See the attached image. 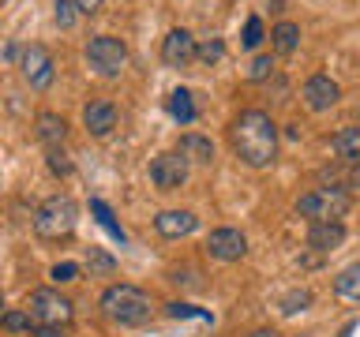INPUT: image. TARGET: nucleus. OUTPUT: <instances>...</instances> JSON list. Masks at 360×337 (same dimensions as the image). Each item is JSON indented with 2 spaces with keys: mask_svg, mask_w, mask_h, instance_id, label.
I'll use <instances>...</instances> for the list:
<instances>
[{
  "mask_svg": "<svg viewBox=\"0 0 360 337\" xmlns=\"http://www.w3.org/2000/svg\"><path fill=\"white\" fill-rule=\"evenodd\" d=\"M188 161L180 157V150H165L150 161V184L158 191H180L188 184Z\"/></svg>",
  "mask_w": 360,
  "mask_h": 337,
  "instance_id": "nucleus-8",
  "label": "nucleus"
},
{
  "mask_svg": "<svg viewBox=\"0 0 360 337\" xmlns=\"http://www.w3.org/2000/svg\"><path fill=\"white\" fill-rule=\"evenodd\" d=\"M165 311L173 315V319H195V315H202V311H195V308H191V303H180V300H173Z\"/></svg>",
  "mask_w": 360,
  "mask_h": 337,
  "instance_id": "nucleus-31",
  "label": "nucleus"
},
{
  "mask_svg": "<svg viewBox=\"0 0 360 337\" xmlns=\"http://www.w3.org/2000/svg\"><path fill=\"white\" fill-rule=\"evenodd\" d=\"M0 330H8V333H34V322H30L27 311H4V315H0Z\"/></svg>",
  "mask_w": 360,
  "mask_h": 337,
  "instance_id": "nucleus-25",
  "label": "nucleus"
},
{
  "mask_svg": "<svg viewBox=\"0 0 360 337\" xmlns=\"http://www.w3.org/2000/svg\"><path fill=\"white\" fill-rule=\"evenodd\" d=\"M101 4H105V0H75L79 15H98V11H101Z\"/></svg>",
  "mask_w": 360,
  "mask_h": 337,
  "instance_id": "nucleus-32",
  "label": "nucleus"
},
{
  "mask_svg": "<svg viewBox=\"0 0 360 337\" xmlns=\"http://www.w3.org/2000/svg\"><path fill=\"white\" fill-rule=\"evenodd\" d=\"M75 15H79L75 0H53V19H56V27H60V30H72Z\"/></svg>",
  "mask_w": 360,
  "mask_h": 337,
  "instance_id": "nucleus-29",
  "label": "nucleus"
},
{
  "mask_svg": "<svg viewBox=\"0 0 360 337\" xmlns=\"http://www.w3.org/2000/svg\"><path fill=\"white\" fill-rule=\"evenodd\" d=\"M248 337H281L278 330H255V333H248Z\"/></svg>",
  "mask_w": 360,
  "mask_h": 337,
  "instance_id": "nucleus-34",
  "label": "nucleus"
},
{
  "mask_svg": "<svg viewBox=\"0 0 360 337\" xmlns=\"http://www.w3.org/2000/svg\"><path fill=\"white\" fill-rule=\"evenodd\" d=\"M86 270H90V277H112L117 274V258L109 251H101V247H86Z\"/></svg>",
  "mask_w": 360,
  "mask_h": 337,
  "instance_id": "nucleus-22",
  "label": "nucleus"
},
{
  "mask_svg": "<svg viewBox=\"0 0 360 337\" xmlns=\"http://www.w3.org/2000/svg\"><path fill=\"white\" fill-rule=\"evenodd\" d=\"M221 56H225V41H221V38H210V41H202V45L195 41V60H199L202 67H214Z\"/></svg>",
  "mask_w": 360,
  "mask_h": 337,
  "instance_id": "nucleus-23",
  "label": "nucleus"
},
{
  "mask_svg": "<svg viewBox=\"0 0 360 337\" xmlns=\"http://www.w3.org/2000/svg\"><path fill=\"white\" fill-rule=\"evenodd\" d=\"M45 165H49L53 176H72V168H75L64 146H56V150H45Z\"/></svg>",
  "mask_w": 360,
  "mask_h": 337,
  "instance_id": "nucleus-27",
  "label": "nucleus"
},
{
  "mask_svg": "<svg viewBox=\"0 0 360 337\" xmlns=\"http://www.w3.org/2000/svg\"><path fill=\"white\" fill-rule=\"evenodd\" d=\"M19 72L22 79L34 86V90H49L53 86V75H56V64H53V53L45 45H27L19 56Z\"/></svg>",
  "mask_w": 360,
  "mask_h": 337,
  "instance_id": "nucleus-7",
  "label": "nucleus"
},
{
  "mask_svg": "<svg viewBox=\"0 0 360 337\" xmlns=\"http://www.w3.org/2000/svg\"><path fill=\"white\" fill-rule=\"evenodd\" d=\"M244 75H248V83H266V79L274 75V56H270V53H259L255 60L248 64Z\"/></svg>",
  "mask_w": 360,
  "mask_h": 337,
  "instance_id": "nucleus-24",
  "label": "nucleus"
},
{
  "mask_svg": "<svg viewBox=\"0 0 360 337\" xmlns=\"http://www.w3.org/2000/svg\"><path fill=\"white\" fill-rule=\"evenodd\" d=\"M117 124H120V112H117V105H112L109 98H98V101H90V105L83 109V128L94 135V139L112 135Z\"/></svg>",
  "mask_w": 360,
  "mask_h": 337,
  "instance_id": "nucleus-12",
  "label": "nucleus"
},
{
  "mask_svg": "<svg viewBox=\"0 0 360 337\" xmlns=\"http://www.w3.org/2000/svg\"><path fill=\"white\" fill-rule=\"evenodd\" d=\"M86 64L101 79H117L124 72V64H128V45L120 38H112V34H94L86 41Z\"/></svg>",
  "mask_w": 360,
  "mask_h": 337,
  "instance_id": "nucleus-6",
  "label": "nucleus"
},
{
  "mask_svg": "<svg viewBox=\"0 0 360 337\" xmlns=\"http://www.w3.org/2000/svg\"><path fill=\"white\" fill-rule=\"evenodd\" d=\"M27 315H30L34 330H72L75 308L56 289H34L27 300Z\"/></svg>",
  "mask_w": 360,
  "mask_h": 337,
  "instance_id": "nucleus-4",
  "label": "nucleus"
},
{
  "mask_svg": "<svg viewBox=\"0 0 360 337\" xmlns=\"http://www.w3.org/2000/svg\"><path fill=\"white\" fill-rule=\"evenodd\" d=\"M79 225V202L72 195H49L34 210V236L38 240H68Z\"/></svg>",
  "mask_w": 360,
  "mask_h": 337,
  "instance_id": "nucleus-3",
  "label": "nucleus"
},
{
  "mask_svg": "<svg viewBox=\"0 0 360 337\" xmlns=\"http://www.w3.org/2000/svg\"><path fill=\"white\" fill-rule=\"evenodd\" d=\"M180 157H184L188 165H210L214 161V143L207 139V135H195V131H188V135H180Z\"/></svg>",
  "mask_w": 360,
  "mask_h": 337,
  "instance_id": "nucleus-16",
  "label": "nucleus"
},
{
  "mask_svg": "<svg viewBox=\"0 0 360 337\" xmlns=\"http://www.w3.org/2000/svg\"><path fill=\"white\" fill-rule=\"evenodd\" d=\"M34 135H38V143L45 146V150H56V146H64L68 139V120L60 117V112H38L34 117Z\"/></svg>",
  "mask_w": 360,
  "mask_h": 337,
  "instance_id": "nucleus-15",
  "label": "nucleus"
},
{
  "mask_svg": "<svg viewBox=\"0 0 360 337\" xmlns=\"http://www.w3.org/2000/svg\"><path fill=\"white\" fill-rule=\"evenodd\" d=\"M207 255L214 263H240L248 255V236L240 229H233V225H221V229H214L207 236Z\"/></svg>",
  "mask_w": 360,
  "mask_h": 337,
  "instance_id": "nucleus-9",
  "label": "nucleus"
},
{
  "mask_svg": "<svg viewBox=\"0 0 360 337\" xmlns=\"http://www.w3.org/2000/svg\"><path fill=\"white\" fill-rule=\"evenodd\" d=\"M90 213H98L101 229H109V236H112V240H120V244H124V229H120L117 221H112V210L105 206V202H101V199H90Z\"/></svg>",
  "mask_w": 360,
  "mask_h": 337,
  "instance_id": "nucleus-26",
  "label": "nucleus"
},
{
  "mask_svg": "<svg viewBox=\"0 0 360 337\" xmlns=\"http://www.w3.org/2000/svg\"><path fill=\"white\" fill-rule=\"evenodd\" d=\"M79 274H83V266H79V263H56V266H49V281H53V285H68V281H75Z\"/></svg>",
  "mask_w": 360,
  "mask_h": 337,
  "instance_id": "nucleus-30",
  "label": "nucleus"
},
{
  "mask_svg": "<svg viewBox=\"0 0 360 337\" xmlns=\"http://www.w3.org/2000/svg\"><path fill=\"white\" fill-rule=\"evenodd\" d=\"M330 146L342 165H360V128H342L330 139Z\"/></svg>",
  "mask_w": 360,
  "mask_h": 337,
  "instance_id": "nucleus-19",
  "label": "nucleus"
},
{
  "mask_svg": "<svg viewBox=\"0 0 360 337\" xmlns=\"http://www.w3.org/2000/svg\"><path fill=\"white\" fill-rule=\"evenodd\" d=\"M311 289H289L285 296L278 300V311L285 315V319H292V315H300V311H308L311 308Z\"/></svg>",
  "mask_w": 360,
  "mask_h": 337,
  "instance_id": "nucleus-21",
  "label": "nucleus"
},
{
  "mask_svg": "<svg viewBox=\"0 0 360 337\" xmlns=\"http://www.w3.org/2000/svg\"><path fill=\"white\" fill-rule=\"evenodd\" d=\"M101 315L112 322V326H124V330H131V326H146L154 315V300L146 296V292L139 285H109L105 292H101L98 300Z\"/></svg>",
  "mask_w": 360,
  "mask_h": 337,
  "instance_id": "nucleus-2",
  "label": "nucleus"
},
{
  "mask_svg": "<svg viewBox=\"0 0 360 337\" xmlns=\"http://www.w3.org/2000/svg\"><path fill=\"white\" fill-rule=\"evenodd\" d=\"M270 49H274L278 56H289V53H297V45H300V27L297 22H289V19H281L270 27Z\"/></svg>",
  "mask_w": 360,
  "mask_h": 337,
  "instance_id": "nucleus-17",
  "label": "nucleus"
},
{
  "mask_svg": "<svg viewBox=\"0 0 360 337\" xmlns=\"http://www.w3.org/2000/svg\"><path fill=\"white\" fill-rule=\"evenodd\" d=\"M236 161L248 168H270L278 161V124L266 109H244L229 128Z\"/></svg>",
  "mask_w": 360,
  "mask_h": 337,
  "instance_id": "nucleus-1",
  "label": "nucleus"
},
{
  "mask_svg": "<svg viewBox=\"0 0 360 337\" xmlns=\"http://www.w3.org/2000/svg\"><path fill=\"white\" fill-rule=\"evenodd\" d=\"M266 41V30H263V19H259V15H252V19H248L244 22V34H240V45H244V49H259V45H263Z\"/></svg>",
  "mask_w": 360,
  "mask_h": 337,
  "instance_id": "nucleus-28",
  "label": "nucleus"
},
{
  "mask_svg": "<svg viewBox=\"0 0 360 337\" xmlns=\"http://www.w3.org/2000/svg\"><path fill=\"white\" fill-rule=\"evenodd\" d=\"M154 229H158V236H165V240H184V236H191L199 229V218L191 210H162L154 218Z\"/></svg>",
  "mask_w": 360,
  "mask_h": 337,
  "instance_id": "nucleus-13",
  "label": "nucleus"
},
{
  "mask_svg": "<svg viewBox=\"0 0 360 337\" xmlns=\"http://www.w3.org/2000/svg\"><path fill=\"white\" fill-rule=\"evenodd\" d=\"M169 117H173L176 124H191V120L199 117V112H195V101H191V90L176 86L173 94H169Z\"/></svg>",
  "mask_w": 360,
  "mask_h": 337,
  "instance_id": "nucleus-20",
  "label": "nucleus"
},
{
  "mask_svg": "<svg viewBox=\"0 0 360 337\" xmlns=\"http://www.w3.org/2000/svg\"><path fill=\"white\" fill-rule=\"evenodd\" d=\"M345 225L342 221H315L311 229H308V247L315 255H330V251H338V247L345 244Z\"/></svg>",
  "mask_w": 360,
  "mask_h": 337,
  "instance_id": "nucleus-14",
  "label": "nucleus"
},
{
  "mask_svg": "<svg viewBox=\"0 0 360 337\" xmlns=\"http://www.w3.org/2000/svg\"><path fill=\"white\" fill-rule=\"evenodd\" d=\"M0 315H4V292H0Z\"/></svg>",
  "mask_w": 360,
  "mask_h": 337,
  "instance_id": "nucleus-35",
  "label": "nucleus"
},
{
  "mask_svg": "<svg viewBox=\"0 0 360 337\" xmlns=\"http://www.w3.org/2000/svg\"><path fill=\"white\" fill-rule=\"evenodd\" d=\"M34 337H72V330H34Z\"/></svg>",
  "mask_w": 360,
  "mask_h": 337,
  "instance_id": "nucleus-33",
  "label": "nucleus"
},
{
  "mask_svg": "<svg viewBox=\"0 0 360 337\" xmlns=\"http://www.w3.org/2000/svg\"><path fill=\"white\" fill-rule=\"evenodd\" d=\"M191 60H195V38H191V30L173 27L162 38V64L165 67H188Z\"/></svg>",
  "mask_w": 360,
  "mask_h": 337,
  "instance_id": "nucleus-11",
  "label": "nucleus"
},
{
  "mask_svg": "<svg viewBox=\"0 0 360 337\" xmlns=\"http://www.w3.org/2000/svg\"><path fill=\"white\" fill-rule=\"evenodd\" d=\"M300 98H304V105H308L311 112H326V109H334V105H338V98H342V86H338L330 75H323V72H319V75L304 79Z\"/></svg>",
  "mask_w": 360,
  "mask_h": 337,
  "instance_id": "nucleus-10",
  "label": "nucleus"
},
{
  "mask_svg": "<svg viewBox=\"0 0 360 337\" xmlns=\"http://www.w3.org/2000/svg\"><path fill=\"white\" fill-rule=\"evenodd\" d=\"M334 296L345 303H360V263H349L334 274Z\"/></svg>",
  "mask_w": 360,
  "mask_h": 337,
  "instance_id": "nucleus-18",
  "label": "nucleus"
},
{
  "mask_svg": "<svg viewBox=\"0 0 360 337\" xmlns=\"http://www.w3.org/2000/svg\"><path fill=\"white\" fill-rule=\"evenodd\" d=\"M349 210H353V195L342 187H311L297 199V213L308 218L311 225L315 221H342Z\"/></svg>",
  "mask_w": 360,
  "mask_h": 337,
  "instance_id": "nucleus-5",
  "label": "nucleus"
}]
</instances>
